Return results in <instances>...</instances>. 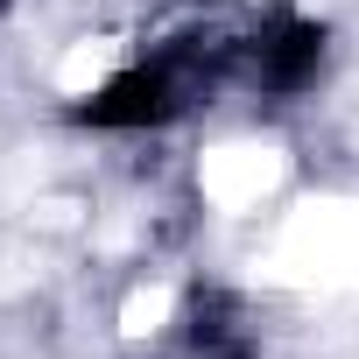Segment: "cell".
Returning <instances> with one entry per match:
<instances>
[{
    "instance_id": "6da1fadb",
    "label": "cell",
    "mask_w": 359,
    "mask_h": 359,
    "mask_svg": "<svg viewBox=\"0 0 359 359\" xmlns=\"http://www.w3.org/2000/svg\"><path fill=\"white\" fill-rule=\"evenodd\" d=\"M176 106H184V78H176V64L162 57V64H134V71L106 78L78 106V120L85 127H106V134H134V127H162Z\"/></svg>"
},
{
    "instance_id": "7a4b0ae2",
    "label": "cell",
    "mask_w": 359,
    "mask_h": 359,
    "mask_svg": "<svg viewBox=\"0 0 359 359\" xmlns=\"http://www.w3.org/2000/svg\"><path fill=\"white\" fill-rule=\"evenodd\" d=\"M317 64H324V29H310V22H275V29L254 36V78H261L268 92L310 85Z\"/></svg>"
},
{
    "instance_id": "3957f363",
    "label": "cell",
    "mask_w": 359,
    "mask_h": 359,
    "mask_svg": "<svg viewBox=\"0 0 359 359\" xmlns=\"http://www.w3.org/2000/svg\"><path fill=\"white\" fill-rule=\"evenodd\" d=\"M0 15H8V0H0Z\"/></svg>"
}]
</instances>
